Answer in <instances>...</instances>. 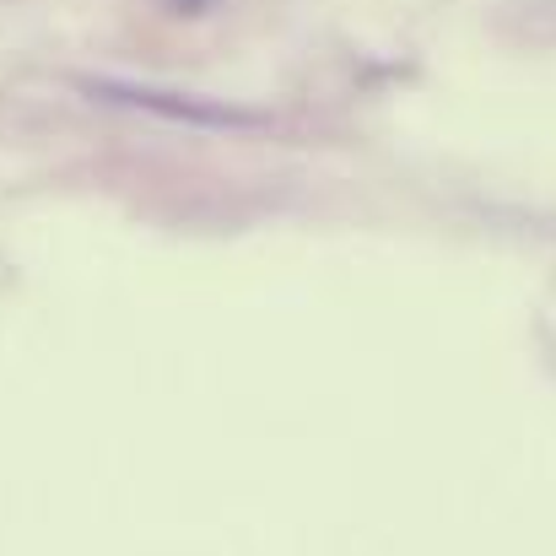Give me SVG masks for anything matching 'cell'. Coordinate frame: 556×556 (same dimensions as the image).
Masks as SVG:
<instances>
[{
    "label": "cell",
    "mask_w": 556,
    "mask_h": 556,
    "mask_svg": "<svg viewBox=\"0 0 556 556\" xmlns=\"http://www.w3.org/2000/svg\"><path fill=\"white\" fill-rule=\"evenodd\" d=\"M92 98H109V103H136V109H157V114H174V119H243L232 109H205L194 98H174V92H152V87H130V81H87Z\"/></svg>",
    "instance_id": "cell-1"
},
{
    "label": "cell",
    "mask_w": 556,
    "mask_h": 556,
    "mask_svg": "<svg viewBox=\"0 0 556 556\" xmlns=\"http://www.w3.org/2000/svg\"><path fill=\"white\" fill-rule=\"evenodd\" d=\"M168 5H174V11H205L211 0H168Z\"/></svg>",
    "instance_id": "cell-2"
}]
</instances>
